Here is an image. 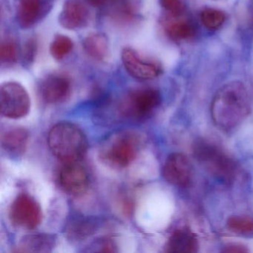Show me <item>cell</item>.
<instances>
[{"instance_id":"6da1fadb","label":"cell","mask_w":253,"mask_h":253,"mask_svg":"<svg viewBox=\"0 0 253 253\" xmlns=\"http://www.w3.org/2000/svg\"><path fill=\"white\" fill-rule=\"evenodd\" d=\"M251 111V102L242 83L233 81L222 86L211 104V115L217 127L224 130L235 128Z\"/></svg>"},{"instance_id":"7a4b0ae2","label":"cell","mask_w":253,"mask_h":253,"mask_svg":"<svg viewBox=\"0 0 253 253\" xmlns=\"http://www.w3.org/2000/svg\"><path fill=\"white\" fill-rule=\"evenodd\" d=\"M48 143L53 155L65 164L79 162L88 151L85 134L72 123H59L53 126L48 134Z\"/></svg>"},{"instance_id":"3957f363","label":"cell","mask_w":253,"mask_h":253,"mask_svg":"<svg viewBox=\"0 0 253 253\" xmlns=\"http://www.w3.org/2000/svg\"><path fill=\"white\" fill-rule=\"evenodd\" d=\"M140 149V139L134 133L124 131L111 137L102 146L100 158L113 168L123 169L135 160Z\"/></svg>"},{"instance_id":"277c9868","label":"cell","mask_w":253,"mask_h":253,"mask_svg":"<svg viewBox=\"0 0 253 253\" xmlns=\"http://www.w3.org/2000/svg\"><path fill=\"white\" fill-rule=\"evenodd\" d=\"M193 150L195 158L216 177L225 182L234 180L236 164L217 146L205 140H198L194 145Z\"/></svg>"},{"instance_id":"5b68a950","label":"cell","mask_w":253,"mask_h":253,"mask_svg":"<svg viewBox=\"0 0 253 253\" xmlns=\"http://www.w3.org/2000/svg\"><path fill=\"white\" fill-rule=\"evenodd\" d=\"M161 103V93L155 88H142L131 91L119 107L124 118L142 121L150 116Z\"/></svg>"},{"instance_id":"8992f818","label":"cell","mask_w":253,"mask_h":253,"mask_svg":"<svg viewBox=\"0 0 253 253\" xmlns=\"http://www.w3.org/2000/svg\"><path fill=\"white\" fill-rule=\"evenodd\" d=\"M8 217L15 227L32 230L42 221V209L32 195L21 193L11 203Z\"/></svg>"},{"instance_id":"52a82bcc","label":"cell","mask_w":253,"mask_h":253,"mask_svg":"<svg viewBox=\"0 0 253 253\" xmlns=\"http://www.w3.org/2000/svg\"><path fill=\"white\" fill-rule=\"evenodd\" d=\"M1 114L10 119H20L29 114L31 100L26 88L18 83L8 82L0 88Z\"/></svg>"},{"instance_id":"ba28073f","label":"cell","mask_w":253,"mask_h":253,"mask_svg":"<svg viewBox=\"0 0 253 253\" xmlns=\"http://www.w3.org/2000/svg\"><path fill=\"white\" fill-rule=\"evenodd\" d=\"M59 183L68 195L80 197L88 190L89 177L86 169L78 162L67 163L60 169Z\"/></svg>"},{"instance_id":"9c48e42d","label":"cell","mask_w":253,"mask_h":253,"mask_svg":"<svg viewBox=\"0 0 253 253\" xmlns=\"http://www.w3.org/2000/svg\"><path fill=\"white\" fill-rule=\"evenodd\" d=\"M121 57L126 70L136 79L147 81L156 78L161 75V69L159 65L143 58L132 48H124Z\"/></svg>"},{"instance_id":"30bf717a","label":"cell","mask_w":253,"mask_h":253,"mask_svg":"<svg viewBox=\"0 0 253 253\" xmlns=\"http://www.w3.org/2000/svg\"><path fill=\"white\" fill-rule=\"evenodd\" d=\"M163 176L170 184L186 187L189 185L192 176L190 161L183 154H171L164 164Z\"/></svg>"},{"instance_id":"8fae6325","label":"cell","mask_w":253,"mask_h":253,"mask_svg":"<svg viewBox=\"0 0 253 253\" xmlns=\"http://www.w3.org/2000/svg\"><path fill=\"white\" fill-rule=\"evenodd\" d=\"M70 80L63 75H50L40 85V94L42 100L49 104H58L66 101L71 94Z\"/></svg>"},{"instance_id":"7c38bea8","label":"cell","mask_w":253,"mask_h":253,"mask_svg":"<svg viewBox=\"0 0 253 253\" xmlns=\"http://www.w3.org/2000/svg\"><path fill=\"white\" fill-rule=\"evenodd\" d=\"M88 20V10L80 1L66 0L59 15V23L62 27L69 30L80 29Z\"/></svg>"},{"instance_id":"4fadbf2b","label":"cell","mask_w":253,"mask_h":253,"mask_svg":"<svg viewBox=\"0 0 253 253\" xmlns=\"http://www.w3.org/2000/svg\"><path fill=\"white\" fill-rule=\"evenodd\" d=\"M29 132L23 127H12L5 130L1 136L2 149L12 157H20L26 152Z\"/></svg>"},{"instance_id":"5bb4252c","label":"cell","mask_w":253,"mask_h":253,"mask_svg":"<svg viewBox=\"0 0 253 253\" xmlns=\"http://www.w3.org/2000/svg\"><path fill=\"white\" fill-rule=\"evenodd\" d=\"M98 226V220L94 217L75 214L66 224V233L71 240L83 241L94 235Z\"/></svg>"},{"instance_id":"9a60e30c","label":"cell","mask_w":253,"mask_h":253,"mask_svg":"<svg viewBox=\"0 0 253 253\" xmlns=\"http://www.w3.org/2000/svg\"><path fill=\"white\" fill-rule=\"evenodd\" d=\"M199 247L196 235L186 228L171 234L166 245V252L174 253H197Z\"/></svg>"},{"instance_id":"2e32d148","label":"cell","mask_w":253,"mask_h":253,"mask_svg":"<svg viewBox=\"0 0 253 253\" xmlns=\"http://www.w3.org/2000/svg\"><path fill=\"white\" fill-rule=\"evenodd\" d=\"M57 242L55 235L35 234L22 238L19 244L20 252L24 253H51Z\"/></svg>"},{"instance_id":"e0dca14e","label":"cell","mask_w":253,"mask_h":253,"mask_svg":"<svg viewBox=\"0 0 253 253\" xmlns=\"http://www.w3.org/2000/svg\"><path fill=\"white\" fill-rule=\"evenodd\" d=\"M41 0H19L17 21L24 29L33 26L41 16Z\"/></svg>"},{"instance_id":"ac0fdd59","label":"cell","mask_w":253,"mask_h":253,"mask_svg":"<svg viewBox=\"0 0 253 253\" xmlns=\"http://www.w3.org/2000/svg\"><path fill=\"white\" fill-rule=\"evenodd\" d=\"M84 50L91 58L97 61L106 60L109 54V42L103 34H92L83 42Z\"/></svg>"},{"instance_id":"d6986e66","label":"cell","mask_w":253,"mask_h":253,"mask_svg":"<svg viewBox=\"0 0 253 253\" xmlns=\"http://www.w3.org/2000/svg\"><path fill=\"white\" fill-rule=\"evenodd\" d=\"M226 227L230 232L245 237L253 236V217L249 215H232L227 219Z\"/></svg>"},{"instance_id":"ffe728a7","label":"cell","mask_w":253,"mask_h":253,"mask_svg":"<svg viewBox=\"0 0 253 253\" xmlns=\"http://www.w3.org/2000/svg\"><path fill=\"white\" fill-rule=\"evenodd\" d=\"M169 36L174 41H185L194 36L195 29L192 23L186 20H177L167 26Z\"/></svg>"},{"instance_id":"44dd1931","label":"cell","mask_w":253,"mask_h":253,"mask_svg":"<svg viewBox=\"0 0 253 253\" xmlns=\"http://www.w3.org/2000/svg\"><path fill=\"white\" fill-rule=\"evenodd\" d=\"M226 20L223 11L214 8H206L201 13V21L206 29L216 31L222 27Z\"/></svg>"},{"instance_id":"7402d4cb","label":"cell","mask_w":253,"mask_h":253,"mask_svg":"<svg viewBox=\"0 0 253 253\" xmlns=\"http://www.w3.org/2000/svg\"><path fill=\"white\" fill-rule=\"evenodd\" d=\"M73 42L65 35H57L50 45L51 56L57 60H63L73 49Z\"/></svg>"},{"instance_id":"603a6c76","label":"cell","mask_w":253,"mask_h":253,"mask_svg":"<svg viewBox=\"0 0 253 253\" xmlns=\"http://www.w3.org/2000/svg\"><path fill=\"white\" fill-rule=\"evenodd\" d=\"M18 51L17 45L13 40L7 39L1 44L0 59L2 63H14L17 61Z\"/></svg>"},{"instance_id":"cb8c5ba5","label":"cell","mask_w":253,"mask_h":253,"mask_svg":"<svg viewBox=\"0 0 253 253\" xmlns=\"http://www.w3.org/2000/svg\"><path fill=\"white\" fill-rule=\"evenodd\" d=\"M161 6L173 17H177L184 9L181 0H160Z\"/></svg>"},{"instance_id":"d4e9b609","label":"cell","mask_w":253,"mask_h":253,"mask_svg":"<svg viewBox=\"0 0 253 253\" xmlns=\"http://www.w3.org/2000/svg\"><path fill=\"white\" fill-rule=\"evenodd\" d=\"M222 252L225 253H248L249 250L243 244H230L225 246Z\"/></svg>"},{"instance_id":"484cf974","label":"cell","mask_w":253,"mask_h":253,"mask_svg":"<svg viewBox=\"0 0 253 253\" xmlns=\"http://www.w3.org/2000/svg\"><path fill=\"white\" fill-rule=\"evenodd\" d=\"M33 42L32 41H30L29 45H27V51H26V54L29 60H32V56L34 55L32 54H34V49L35 48V45Z\"/></svg>"},{"instance_id":"4316f807","label":"cell","mask_w":253,"mask_h":253,"mask_svg":"<svg viewBox=\"0 0 253 253\" xmlns=\"http://www.w3.org/2000/svg\"><path fill=\"white\" fill-rule=\"evenodd\" d=\"M90 5L94 7H100L106 3L107 0H85Z\"/></svg>"}]
</instances>
